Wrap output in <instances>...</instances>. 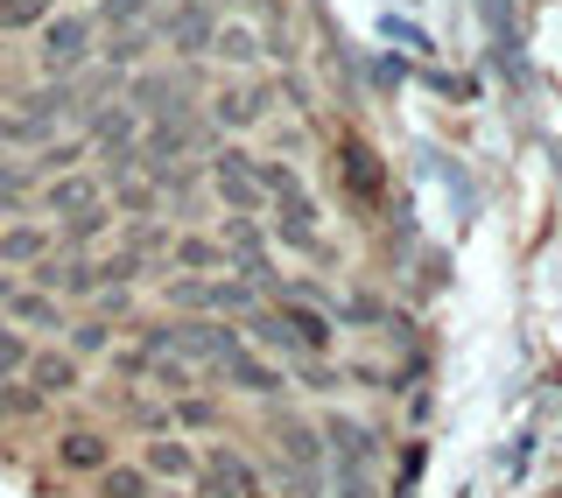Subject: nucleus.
I'll list each match as a JSON object with an SVG mask.
<instances>
[{
    "label": "nucleus",
    "instance_id": "nucleus-3",
    "mask_svg": "<svg viewBox=\"0 0 562 498\" xmlns=\"http://www.w3.org/2000/svg\"><path fill=\"white\" fill-rule=\"evenodd\" d=\"M92 35H99L92 14H49L43 22V70L49 78H78V64L92 57Z\"/></svg>",
    "mask_w": 562,
    "mask_h": 498
},
{
    "label": "nucleus",
    "instance_id": "nucleus-4",
    "mask_svg": "<svg viewBox=\"0 0 562 498\" xmlns=\"http://www.w3.org/2000/svg\"><path fill=\"white\" fill-rule=\"evenodd\" d=\"M274 316H281V330H289L295 344L310 351V359H316V351H330V344H338V324H330V309H324L316 295H303V288H281Z\"/></svg>",
    "mask_w": 562,
    "mask_h": 498
},
{
    "label": "nucleus",
    "instance_id": "nucleus-15",
    "mask_svg": "<svg viewBox=\"0 0 562 498\" xmlns=\"http://www.w3.org/2000/svg\"><path fill=\"white\" fill-rule=\"evenodd\" d=\"M22 380H29L43 400H64V394H78V359H70V351H35Z\"/></svg>",
    "mask_w": 562,
    "mask_h": 498
},
{
    "label": "nucleus",
    "instance_id": "nucleus-12",
    "mask_svg": "<svg viewBox=\"0 0 562 498\" xmlns=\"http://www.w3.org/2000/svg\"><path fill=\"white\" fill-rule=\"evenodd\" d=\"M274 450H281V464L303 477V485H310L316 471H324V442H316L310 421H281V429H274Z\"/></svg>",
    "mask_w": 562,
    "mask_h": 498
},
{
    "label": "nucleus",
    "instance_id": "nucleus-1",
    "mask_svg": "<svg viewBox=\"0 0 562 498\" xmlns=\"http://www.w3.org/2000/svg\"><path fill=\"white\" fill-rule=\"evenodd\" d=\"M260 169V197L274 204V239L281 246H295V253H310V260H324V225H316V197L303 190V176H295L289 162H254Z\"/></svg>",
    "mask_w": 562,
    "mask_h": 498
},
{
    "label": "nucleus",
    "instance_id": "nucleus-7",
    "mask_svg": "<svg viewBox=\"0 0 562 498\" xmlns=\"http://www.w3.org/2000/svg\"><path fill=\"white\" fill-rule=\"evenodd\" d=\"M49 253H57V225H43V218L0 225V267H8V274H22V267H43Z\"/></svg>",
    "mask_w": 562,
    "mask_h": 498
},
{
    "label": "nucleus",
    "instance_id": "nucleus-25",
    "mask_svg": "<svg viewBox=\"0 0 562 498\" xmlns=\"http://www.w3.org/2000/svg\"><path fill=\"white\" fill-rule=\"evenodd\" d=\"M29 359H35V351H29V337H22V330H0V380H22Z\"/></svg>",
    "mask_w": 562,
    "mask_h": 498
},
{
    "label": "nucleus",
    "instance_id": "nucleus-20",
    "mask_svg": "<svg viewBox=\"0 0 562 498\" xmlns=\"http://www.w3.org/2000/svg\"><path fill=\"white\" fill-rule=\"evenodd\" d=\"M99 498H155V477L140 464H105L99 471Z\"/></svg>",
    "mask_w": 562,
    "mask_h": 498
},
{
    "label": "nucleus",
    "instance_id": "nucleus-26",
    "mask_svg": "<svg viewBox=\"0 0 562 498\" xmlns=\"http://www.w3.org/2000/svg\"><path fill=\"white\" fill-rule=\"evenodd\" d=\"M99 351H113V330H105V324H78V330H70V359H99Z\"/></svg>",
    "mask_w": 562,
    "mask_h": 498
},
{
    "label": "nucleus",
    "instance_id": "nucleus-29",
    "mask_svg": "<svg viewBox=\"0 0 562 498\" xmlns=\"http://www.w3.org/2000/svg\"><path fill=\"white\" fill-rule=\"evenodd\" d=\"M140 49H148V35H140V29H127V35L113 43V64H140Z\"/></svg>",
    "mask_w": 562,
    "mask_h": 498
},
{
    "label": "nucleus",
    "instance_id": "nucleus-10",
    "mask_svg": "<svg viewBox=\"0 0 562 498\" xmlns=\"http://www.w3.org/2000/svg\"><path fill=\"white\" fill-rule=\"evenodd\" d=\"M140 471H148V477H169V485H198V450L169 429V435H155L148 450H140Z\"/></svg>",
    "mask_w": 562,
    "mask_h": 498
},
{
    "label": "nucleus",
    "instance_id": "nucleus-21",
    "mask_svg": "<svg viewBox=\"0 0 562 498\" xmlns=\"http://www.w3.org/2000/svg\"><path fill=\"white\" fill-rule=\"evenodd\" d=\"M211 57H225V64H254V57H260V35L246 29V22H225L218 35H211Z\"/></svg>",
    "mask_w": 562,
    "mask_h": 498
},
{
    "label": "nucleus",
    "instance_id": "nucleus-28",
    "mask_svg": "<svg viewBox=\"0 0 562 498\" xmlns=\"http://www.w3.org/2000/svg\"><path fill=\"white\" fill-rule=\"evenodd\" d=\"M140 14H148V0H105V22H120V29H134Z\"/></svg>",
    "mask_w": 562,
    "mask_h": 498
},
{
    "label": "nucleus",
    "instance_id": "nucleus-6",
    "mask_svg": "<svg viewBox=\"0 0 562 498\" xmlns=\"http://www.w3.org/2000/svg\"><path fill=\"white\" fill-rule=\"evenodd\" d=\"M211 183H218V197L233 204V218H254L260 204V169H254V155H239V148H225V155H211Z\"/></svg>",
    "mask_w": 562,
    "mask_h": 498
},
{
    "label": "nucleus",
    "instance_id": "nucleus-27",
    "mask_svg": "<svg viewBox=\"0 0 562 498\" xmlns=\"http://www.w3.org/2000/svg\"><path fill=\"white\" fill-rule=\"evenodd\" d=\"M22 190H29V169H22V162H8V169H0V211L22 197Z\"/></svg>",
    "mask_w": 562,
    "mask_h": 498
},
{
    "label": "nucleus",
    "instance_id": "nucleus-13",
    "mask_svg": "<svg viewBox=\"0 0 562 498\" xmlns=\"http://www.w3.org/2000/svg\"><path fill=\"white\" fill-rule=\"evenodd\" d=\"M162 29H169V43L183 49V57H211V35H218V22H211V8H190V0H176Z\"/></svg>",
    "mask_w": 562,
    "mask_h": 498
},
{
    "label": "nucleus",
    "instance_id": "nucleus-11",
    "mask_svg": "<svg viewBox=\"0 0 562 498\" xmlns=\"http://www.w3.org/2000/svg\"><path fill=\"white\" fill-rule=\"evenodd\" d=\"M99 204H105L99 176H85V169H57V176H49V211H57V218H85V211H99Z\"/></svg>",
    "mask_w": 562,
    "mask_h": 498
},
{
    "label": "nucleus",
    "instance_id": "nucleus-30",
    "mask_svg": "<svg viewBox=\"0 0 562 498\" xmlns=\"http://www.w3.org/2000/svg\"><path fill=\"white\" fill-rule=\"evenodd\" d=\"M14 288H22V281H14V274H8V267H0V302H8Z\"/></svg>",
    "mask_w": 562,
    "mask_h": 498
},
{
    "label": "nucleus",
    "instance_id": "nucleus-19",
    "mask_svg": "<svg viewBox=\"0 0 562 498\" xmlns=\"http://www.w3.org/2000/svg\"><path fill=\"white\" fill-rule=\"evenodd\" d=\"M260 113H268V92H218V99H211V120H218V127H254V120Z\"/></svg>",
    "mask_w": 562,
    "mask_h": 498
},
{
    "label": "nucleus",
    "instance_id": "nucleus-23",
    "mask_svg": "<svg viewBox=\"0 0 562 498\" xmlns=\"http://www.w3.org/2000/svg\"><path fill=\"white\" fill-rule=\"evenodd\" d=\"M57 0H0V29H43Z\"/></svg>",
    "mask_w": 562,
    "mask_h": 498
},
{
    "label": "nucleus",
    "instance_id": "nucleus-22",
    "mask_svg": "<svg viewBox=\"0 0 562 498\" xmlns=\"http://www.w3.org/2000/svg\"><path fill=\"white\" fill-rule=\"evenodd\" d=\"M169 429H218V407L204 394H176L169 400Z\"/></svg>",
    "mask_w": 562,
    "mask_h": 498
},
{
    "label": "nucleus",
    "instance_id": "nucleus-16",
    "mask_svg": "<svg viewBox=\"0 0 562 498\" xmlns=\"http://www.w3.org/2000/svg\"><path fill=\"white\" fill-rule=\"evenodd\" d=\"M134 113H155V120H183L190 105H183V84L176 78H134V92H127Z\"/></svg>",
    "mask_w": 562,
    "mask_h": 498
},
{
    "label": "nucleus",
    "instance_id": "nucleus-24",
    "mask_svg": "<svg viewBox=\"0 0 562 498\" xmlns=\"http://www.w3.org/2000/svg\"><path fill=\"white\" fill-rule=\"evenodd\" d=\"M105 225H113V204H99V211H85V218H64V246H92L99 233H105Z\"/></svg>",
    "mask_w": 562,
    "mask_h": 498
},
{
    "label": "nucleus",
    "instance_id": "nucleus-17",
    "mask_svg": "<svg viewBox=\"0 0 562 498\" xmlns=\"http://www.w3.org/2000/svg\"><path fill=\"white\" fill-rule=\"evenodd\" d=\"M169 267L176 274H233L218 239H169Z\"/></svg>",
    "mask_w": 562,
    "mask_h": 498
},
{
    "label": "nucleus",
    "instance_id": "nucleus-9",
    "mask_svg": "<svg viewBox=\"0 0 562 498\" xmlns=\"http://www.w3.org/2000/svg\"><path fill=\"white\" fill-rule=\"evenodd\" d=\"M198 477H204V498H260V471L239 450H225V442L198 464Z\"/></svg>",
    "mask_w": 562,
    "mask_h": 498
},
{
    "label": "nucleus",
    "instance_id": "nucleus-14",
    "mask_svg": "<svg viewBox=\"0 0 562 498\" xmlns=\"http://www.w3.org/2000/svg\"><path fill=\"white\" fill-rule=\"evenodd\" d=\"M57 464L64 471H78V477H99L105 464H113V435H99V429H70L57 442Z\"/></svg>",
    "mask_w": 562,
    "mask_h": 498
},
{
    "label": "nucleus",
    "instance_id": "nucleus-8",
    "mask_svg": "<svg viewBox=\"0 0 562 498\" xmlns=\"http://www.w3.org/2000/svg\"><path fill=\"white\" fill-rule=\"evenodd\" d=\"M211 365H218L225 380L239 386V394H260V400H268V394H281V372H274L268 359H254L239 330H233V337H225V344H218V359H211Z\"/></svg>",
    "mask_w": 562,
    "mask_h": 498
},
{
    "label": "nucleus",
    "instance_id": "nucleus-18",
    "mask_svg": "<svg viewBox=\"0 0 562 498\" xmlns=\"http://www.w3.org/2000/svg\"><path fill=\"white\" fill-rule=\"evenodd\" d=\"M0 309L14 316V324H29V330H64V309H57V295H43V288H14Z\"/></svg>",
    "mask_w": 562,
    "mask_h": 498
},
{
    "label": "nucleus",
    "instance_id": "nucleus-31",
    "mask_svg": "<svg viewBox=\"0 0 562 498\" xmlns=\"http://www.w3.org/2000/svg\"><path fill=\"white\" fill-rule=\"evenodd\" d=\"M0 330H8V324H0Z\"/></svg>",
    "mask_w": 562,
    "mask_h": 498
},
{
    "label": "nucleus",
    "instance_id": "nucleus-5",
    "mask_svg": "<svg viewBox=\"0 0 562 498\" xmlns=\"http://www.w3.org/2000/svg\"><path fill=\"white\" fill-rule=\"evenodd\" d=\"M113 365H120V380H148V386H162L169 400L198 386V372H190L183 359H176V351H155V344H127Z\"/></svg>",
    "mask_w": 562,
    "mask_h": 498
},
{
    "label": "nucleus",
    "instance_id": "nucleus-2",
    "mask_svg": "<svg viewBox=\"0 0 562 498\" xmlns=\"http://www.w3.org/2000/svg\"><path fill=\"white\" fill-rule=\"evenodd\" d=\"M169 302L190 316H254V288L239 274H183L169 281Z\"/></svg>",
    "mask_w": 562,
    "mask_h": 498
}]
</instances>
